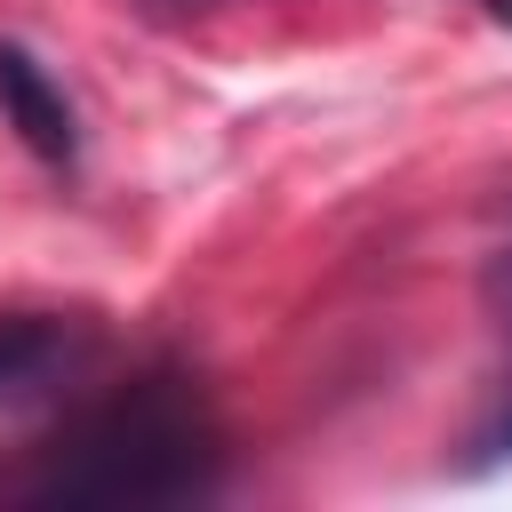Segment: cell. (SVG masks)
<instances>
[{"label":"cell","mask_w":512,"mask_h":512,"mask_svg":"<svg viewBox=\"0 0 512 512\" xmlns=\"http://www.w3.org/2000/svg\"><path fill=\"white\" fill-rule=\"evenodd\" d=\"M224 472V440L184 376H144L88 408L56 448H40V472L16 488L24 504H184L208 496Z\"/></svg>","instance_id":"obj_1"},{"label":"cell","mask_w":512,"mask_h":512,"mask_svg":"<svg viewBox=\"0 0 512 512\" xmlns=\"http://www.w3.org/2000/svg\"><path fill=\"white\" fill-rule=\"evenodd\" d=\"M0 112H8V128L48 160V168H72L80 160V120H72V96L40 72V56L32 48H16V40H0Z\"/></svg>","instance_id":"obj_2"},{"label":"cell","mask_w":512,"mask_h":512,"mask_svg":"<svg viewBox=\"0 0 512 512\" xmlns=\"http://www.w3.org/2000/svg\"><path fill=\"white\" fill-rule=\"evenodd\" d=\"M88 352V336L56 312H0V400L48 392L72 360Z\"/></svg>","instance_id":"obj_3"},{"label":"cell","mask_w":512,"mask_h":512,"mask_svg":"<svg viewBox=\"0 0 512 512\" xmlns=\"http://www.w3.org/2000/svg\"><path fill=\"white\" fill-rule=\"evenodd\" d=\"M504 448H512V408H504V416H496V424H488V432H480V464H496V456H504Z\"/></svg>","instance_id":"obj_4"},{"label":"cell","mask_w":512,"mask_h":512,"mask_svg":"<svg viewBox=\"0 0 512 512\" xmlns=\"http://www.w3.org/2000/svg\"><path fill=\"white\" fill-rule=\"evenodd\" d=\"M488 296H496V312H504V320H512V256H504V264H496V272H488Z\"/></svg>","instance_id":"obj_5"},{"label":"cell","mask_w":512,"mask_h":512,"mask_svg":"<svg viewBox=\"0 0 512 512\" xmlns=\"http://www.w3.org/2000/svg\"><path fill=\"white\" fill-rule=\"evenodd\" d=\"M480 8H488V16H496V24H512V0H480Z\"/></svg>","instance_id":"obj_6"}]
</instances>
